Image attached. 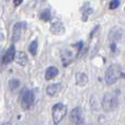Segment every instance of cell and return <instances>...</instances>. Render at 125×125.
<instances>
[{
    "instance_id": "obj_15",
    "label": "cell",
    "mask_w": 125,
    "mask_h": 125,
    "mask_svg": "<svg viewBox=\"0 0 125 125\" xmlns=\"http://www.w3.org/2000/svg\"><path fill=\"white\" fill-rule=\"evenodd\" d=\"M29 52H30L32 55L36 54V52H37V41L36 40L33 41L32 43L30 44V46H29Z\"/></svg>"
},
{
    "instance_id": "obj_3",
    "label": "cell",
    "mask_w": 125,
    "mask_h": 125,
    "mask_svg": "<svg viewBox=\"0 0 125 125\" xmlns=\"http://www.w3.org/2000/svg\"><path fill=\"white\" fill-rule=\"evenodd\" d=\"M117 104H119V100L117 97L112 92H108L104 94L103 99H102V109L105 112H110L116 109Z\"/></svg>"
},
{
    "instance_id": "obj_4",
    "label": "cell",
    "mask_w": 125,
    "mask_h": 125,
    "mask_svg": "<svg viewBox=\"0 0 125 125\" xmlns=\"http://www.w3.org/2000/svg\"><path fill=\"white\" fill-rule=\"evenodd\" d=\"M67 113V106L64 103H56L52 108V117L55 125H58L62 121Z\"/></svg>"
},
{
    "instance_id": "obj_10",
    "label": "cell",
    "mask_w": 125,
    "mask_h": 125,
    "mask_svg": "<svg viewBox=\"0 0 125 125\" xmlns=\"http://www.w3.org/2000/svg\"><path fill=\"white\" fill-rule=\"evenodd\" d=\"M87 82H88V76L87 75H84V73H79L76 75V83H77L78 86L83 87L87 84Z\"/></svg>"
},
{
    "instance_id": "obj_5",
    "label": "cell",
    "mask_w": 125,
    "mask_h": 125,
    "mask_svg": "<svg viewBox=\"0 0 125 125\" xmlns=\"http://www.w3.org/2000/svg\"><path fill=\"white\" fill-rule=\"evenodd\" d=\"M34 93L31 89H23L21 92V97H20V101H21L22 108L24 110H28L32 106V104L34 103Z\"/></svg>"
},
{
    "instance_id": "obj_7",
    "label": "cell",
    "mask_w": 125,
    "mask_h": 125,
    "mask_svg": "<svg viewBox=\"0 0 125 125\" xmlns=\"http://www.w3.org/2000/svg\"><path fill=\"white\" fill-rule=\"evenodd\" d=\"M15 56H17V52H15L14 45H11L7 50V52L4 53L3 57H2V62L3 64H9V62H11L12 61H14Z\"/></svg>"
},
{
    "instance_id": "obj_6",
    "label": "cell",
    "mask_w": 125,
    "mask_h": 125,
    "mask_svg": "<svg viewBox=\"0 0 125 125\" xmlns=\"http://www.w3.org/2000/svg\"><path fill=\"white\" fill-rule=\"evenodd\" d=\"M69 120H70L71 125H83V113L80 108H75L69 114Z\"/></svg>"
},
{
    "instance_id": "obj_20",
    "label": "cell",
    "mask_w": 125,
    "mask_h": 125,
    "mask_svg": "<svg viewBox=\"0 0 125 125\" xmlns=\"http://www.w3.org/2000/svg\"><path fill=\"white\" fill-rule=\"evenodd\" d=\"M94 125H97V124H94Z\"/></svg>"
},
{
    "instance_id": "obj_12",
    "label": "cell",
    "mask_w": 125,
    "mask_h": 125,
    "mask_svg": "<svg viewBox=\"0 0 125 125\" xmlns=\"http://www.w3.org/2000/svg\"><path fill=\"white\" fill-rule=\"evenodd\" d=\"M15 61L21 66H25L28 64V56H26V54L24 52H18L17 56H15Z\"/></svg>"
},
{
    "instance_id": "obj_9",
    "label": "cell",
    "mask_w": 125,
    "mask_h": 125,
    "mask_svg": "<svg viewBox=\"0 0 125 125\" xmlns=\"http://www.w3.org/2000/svg\"><path fill=\"white\" fill-rule=\"evenodd\" d=\"M51 32L53 33V34H55V35H61L62 34V33L65 32V28H64V25H62V22H59V21H55L54 23L51 25Z\"/></svg>"
},
{
    "instance_id": "obj_1",
    "label": "cell",
    "mask_w": 125,
    "mask_h": 125,
    "mask_svg": "<svg viewBox=\"0 0 125 125\" xmlns=\"http://www.w3.org/2000/svg\"><path fill=\"white\" fill-rule=\"evenodd\" d=\"M81 48H82V42H79V43H76L65 47L61 53L62 64L66 66V65L70 64L71 62L75 61L78 57V55L80 54V52H81Z\"/></svg>"
},
{
    "instance_id": "obj_2",
    "label": "cell",
    "mask_w": 125,
    "mask_h": 125,
    "mask_svg": "<svg viewBox=\"0 0 125 125\" xmlns=\"http://www.w3.org/2000/svg\"><path fill=\"white\" fill-rule=\"evenodd\" d=\"M123 76V70H122L120 65H111L105 71V82L108 84H113Z\"/></svg>"
},
{
    "instance_id": "obj_11",
    "label": "cell",
    "mask_w": 125,
    "mask_h": 125,
    "mask_svg": "<svg viewBox=\"0 0 125 125\" xmlns=\"http://www.w3.org/2000/svg\"><path fill=\"white\" fill-rule=\"evenodd\" d=\"M61 90V83H53L50 84V86L46 88V92H47L48 95H55L58 93V91Z\"/></svg>"
},
{
    "instance_id": "obj_19",
    "label": "cell",
    "mask_w": 125,
    "mask_h": 125,
    "mask_svg": "<svg viewBox=\"0 0 125 125\" xmlns=\"http://www.w3.org/2000/svg\"><path fill=\"white\" fill-rule=\"evenodd\" d=\"M2 125H12V124H11V123H3Z\"/></svg>"
},
{
    "instance_id": "obj_14",
    "label": "cell",
    "mask_w": 125,
    "mask_h": 125,
    "mask_svg": "<svg viewBox=\"0 0 125 125\" xmlns=\"http://www.w3.org/2000/svg\"><path fill=\"white\" fill-rule=\"evenodd\" d=\"M51 18H52V14H51L50 9H45L41 13V20H43V21H50Z\"/></svg>"
},
{
    "instance_id": "obj_17",
    "label": "cell",
    "mask_w": 125,
    "mask_h": 125,
    "mask_svg": "<svg viewBox=\"0 0 125 125\" xmlns=\"http://www.w3.org/2000/svg\"><path fill=\"white\" fill-rule=\"evenodd\" d=\"M120 6V1L119 0H113L110 2V9H116Z\"/></svg>"
},
{
    "instance_id": "obj_8",
    "label": "cell",
    "mask_w": 125,
    "mask_h": 125,
    "mask_svg": "<svg viewBox=\"0 0 125 125\" xmlns=\"http://www.w3.org/2000/svg\"><path fill=\"white\" fill-rule=\"evenodd\" d=\"M23 29H25V24L24 23L19 22V23L14 24V26H13V32H12V42H18L19 41Z\"/></svg>"
},
{
    "instance_id": "obj_16",
    "label": "cell",
    "mask_w": 125,
    "mask_h": 125,
    "mask_svg": "<svg viewBox=\"0 0 125 125\" xmlns=\"http://www.w3.org/2000/svg\"><path fill=\"white\" fill-rule=\"evenodd\" d=\"M9 87H10L11 90H15V89H18L20 87V81L18 79H11L10 81H9Z\"/></svg>"
},
{
    "instance_id": "obj_13",
    "label": "cell",
    "mask_w": 125,
    "mask_h": 125,
    "mask_svg": "<svg viewBox=\"0 0 125 125\" xmlns=\"http://www.w3.org/2000/svg\"><path fill=\"white\" fill-rule=\"evenodd\" d=\"M57 75H58V69H57L56 67H48V68L46 69L45 78H46V80H51L56 77Z\"/></svg>"
},
{
    "instance_id": "obj_18",
    "label": "cell",
    "mask_w": 125,
    "mask_h": 125,
    "mask_svg": "<svg viewBox=\"0 0 125 125\" xmlns=\"http://www.w3.org/2000/svg\"><path fill=\"white\" fill-rule=\"evenodd\" d=\"M13 3H14L15 6H18V4H20V3H21V1H14V2H13Z\"/></svg>"
}]
</instances>
